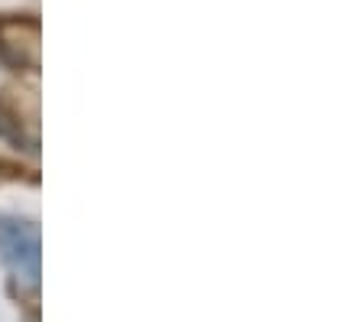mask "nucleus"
<instances>
[{
	"label": "nucleus",
	"instance_id": "f257e3e1",
	"mask_svg": "<svg viewBox=\"0 0 364 322\" xmlns=\"http://www.w3.org/2000/svg\"><path fill=\"white\" fill-rule=\"evenodd\" d=\"M0 257L26 286L39 284V228L33 222L0 218Z\"/></svg>",
	"mask_w": 364,
	"mask_h": 322
}]
</instances>
